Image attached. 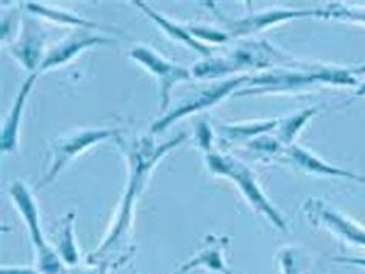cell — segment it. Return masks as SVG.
I'll return each instance as SVG.
<instances>
[{"label": "cell", "instance_id": "6da1fadb", "mask_svg": "<svg viewBox=\"0 0 365 274\" xmlns=\"http://www.w3.org/2000/svg\"><path fill=\"white\" fill-rule=\"evenodd\" d=\"M207 164L211 172L216 174H224L228 176L232 181H235L244 196L247 197V201L252 204L259 213H262L267 216L277 228H281L282 231H287V225L282 219V216L279 211L274 210V206L268 202L264 193L261 191V188L256 184L255 174L250 172V169L245 167V164L239 162V160L233 157H225V156H217V154H208L207 156Z\"/></svg>", "mask_w": 365, "mask_h": 274}, {"label": "cell", "instance_id": "7a4b0ae2", "mask_svg": "<svg viewBox=\"0 0 365 274\" xmlns=\"http://www.w3.org/2000/svg\"><path fill=\"white\" fill-rule=\"evenodd\" d=\"M9 194H11L19 211L22 213L24 221L28 226V231H30L31 241L37 250V254H39L41 270L46 274H57L61 271V263L59 259H57V254L50 250V247H48L43 239L39 223V214H37V206L34 204L30 190H28L22 182H14L11 188H9Z\"/></svg>", "mask_w": 365, "mask_h": 274}, {"label": "cell", "instance_id": "3957f363", "mask_svg": "<svg viewBox=\"0 0 365 274\" xmlns=\"http://www.w3.org/2000/svg\"><path fill=\"white\" fill-rule=\"evenodd\" d=\"M185 137V135H182L179 137H176L175 140H171L170 144L163 145L162 148H159L158 151H155L153 154H142V151H136V154L133 156V177H131V184H130V188L127 191V196H125L123 199V204H122V208H120V214H119V221L118 223L114 225V228L110 234L108 241H105V243L101 247L98 256H101V254L105 253V250L113 247L114 243L118 242V239L120 238V236L127 231L128 225H130V216H131V210H133V204H134V199H136V196L139 193V188L142 186V181H143V176H145L148 173V169L151 168V165L156 162V160L165 153L167 149L173 148L175 145H178L179 142Z\"/></svg>", "mask_w": 365, "mask_h": 274}, {"label": "cell", "instance_id": "277c9868", "mask_svg": "<svg viewBox=\"0 0 365 274\" xmlns=\"http://www.w3.org/2000/svg\"><path fill=\"white\" fill-rule=\"evenodd\" d=\"M131 58L145 65V68L151 71L160 82V94H162V110H165L170 103V91L173 85L180 80L190 79V71L179 67V65L171 63L165 59H162L160 56L155 51H151L145 46H138L131 51Z\"/></svg>", "mask_w": 365, "mask_h": 274}, {"label": "cell", "instance_id": "5b68a950", "mask_svg": "<svg viewBox=\"0 0 365 274\" xmlns=\"http://www.w3.org/2000/svg\"><path fill=\"white\" fill-rule=\"evenodd\" d=\"M305 211L309 213L316 223L325 225L327 228H330L345 241L365 247V230L362 226L349 219V217H345L339 211L333 210L331 206H327L322 201L310 199L305 205Z\"/></svg>", "mask_w": 365, "mask_h": 274}, {"label": "cell", "instance_id": "8992f818", "mask_svg": "<svg viewBox=\"0 0 365 274\" xmlns=\"http://www.w3.org/2000/svg\"><path fill=\"white\" fill-rule=\"evenodd\" d=\"M116 130H86V131H81V133L71 135L70 137L66 139H59L56 144V159L51 167V172L48 173L46 179L41 182L39 186L48 184L50 181H53L54 176L61 172V169L68 164V160H71L74 156H78L82 149H85L86 147H90L91 144H96V142H101L103 139H108L111 136L116 135Z\"/></svg>", "mask_w": 365, "mask_h": 274}, {"label": "cell", "instance_id": "52a82bcc", "mask_svg": "<svg viewBox=\"0 0 365 274\" xmlns=\"http://www.w3.org/2000/svg\"><path fill=\"white\" fill-rule=\"evenodd\" d=\"M245 79H248V78H237V79H233V80H225V82H220L219 85H215V87H211V88L202 91L193 100H188L185 103H182V105L178 110L173 111L171 115H168L167 117H163L159 122H156V124L153 125V131L156 133V131L163 130L167 125L173 124V122H175L179 117H184V116L190 115V112H195V111H199L202 108L215 105L216 102H219L224 96H227L230 91H233L242 82H245Z\"/></svg>", "mask_w": 365, "mask_h": 274}, {"label": "cell", "instance_id": "ba28073f", "mask_svg": "<svg viewBox=\"0 0 365 274\" xmlns=\"http://www.w3.org/2000/svg\"><path fill=\"white\" fill-rule=\"evenodd\" d=\"M302 16H327L325 11H321V9H310V11H290V9H281V11H268V13H259L252 17H247L244 21H236L230 23L232 26V31L236 36L241 34H248L257 30H262V28L273 25L276 22L287 21V19H293V17H302Z\"/></svg>", "mask_w": 365, "mask_h": 274}, {"label": "cell", "instance_id": "9c48e42d", "mask_svg": "<svg viewBox=\"0 0 365 274\" xmlns=\"http://www.w3.org/2000/svg\"><path fill=\"white\" fill-rule=\"evenodd\" d=\"M108 42L111 41L103 39V37H93L86 34L73 36L68 41H65L59 46H56V48L48 54V58L42 62V67L39 71L56 67V65H62L63 62L74 58L76 53H79L81 50L86 48V46H91L96 43H108Z\"/></svg>", "mask_w": 365, "mask_h": 274}, {"label": "cell", "instance_id": "30bf717a", "mask_svg": "<svg viewBox=\"0 0 365 274\" xmlns=\"http://www.w3.org/2000/svg\"><path fill=\"white\" fill-rule=\"evenodd\" d=\"M287 153H288V156H290L292 162L294 165H297V167L302 168V169H307V172H310V173L325 174V176H334V177L356 179V181H361V182L365 181V179H361L356 174L349 173V172H344V169H339V168H336V167L324 164L322 160H319L318 157H314L313 154H310L309 151H305V149L296 147V145H292L290 148H288Z\"/></svg>", "mask_w": 365, "mask_h": 274}, {"label": "cell", "instance_id": "8fae6325", "mask_svg": "<svg viewBox=\"0 0 365 274\" xmlns=\"http://www.w3.org/2000/svg\"><path fill=\"white\" fill-rule=\"evenodd\" d=\"M34 80H36V74L30 75V78L26 79V82L24 83V87L14 102L11 112L8 115V120L2 130V151H11L16 147L17 130H19V125H21V117H22L21 115L25 107V99L28 98V94H30Z\"/></svg>", "mask_w": 365, "mask_h": 274}, {"label": "cell", "instance_id": "7c38bea8", "mask_svg": "<svg viewBox=\"0 0 365 274\" xmlns=\"http://www.w3.org/2000/svg\"><path fill=\"white\" fill-rule=\"evenodd\" d=\"M26 33L16 46H13L11 51L16 56V58L21 60L25 68L33 70L36 67L37 60L41 58V51H42V41L43 36L39 30L36 28H26Z\"/></svg>", "mask_w": 365, "mask_h": 274}, {"label": "cell", "instance_id": "4fadbf2b", "mask_svg": "<svg viewBox=\"0 0 365 274\" xmlns=\"http://www.w3.org/2000/svg\"><path fill=\"white\" fill-rule=\"evenodd\" d=\"M134 5H138L143 13H147L153 21H155L159 26H162L163 30H165L173 39H176V41H180V42H184V43H187L190 48H193V50H196V51H199V53H202L204 56H210V50L207 48V46H204L202 43L200 42H197L193 36L190 34V31L188 30H185V28H182V26H179V25H176V23H173V22H170L168 19H165V17H162L160 14H158L156 11H153L151 8H148L145 4H142V2H134Z\"/></svg>", "mask_w": 365, "mask_h": 274}, {"label": "cell", "instance_id": "5bb4252c", "mask_svg": "<svg viewBox=\"0 0 365 274\" xmlns=\"http://www.w3.org/2000/svg\"><path fill=\"white\" fill-rule=\"evenodd\" d=\"M276 125H277V120H268V122H256V124L222 127V136L230 140H244L247 137H252L259 133H264V131L272 130Z\"/></svg>", "mask_w": 365, "mask_h": 274}, {"label": "cell", "instance_id": "9a60e30c", "mask_svg": "<svg viewBox=\"0 0 365 274\" xmlns=\"http://www.w3.org/2000/svg\"><path fill=\"white\" fill-rule=\"evenodd\" d=\"M73 219L74 216H68L63 222V228L61 231V242H59V253L62 259L68 265H76L79 260L78 250H76L74 239H73Z\"/></svg>", "mask_w": 365, "mask_h": 274}, {"label": "cell", "instance_id": "2e32d148", "mask_svg": "<svg viewBox=\"0 0 365 274\" xmlns=\"http://www.w3.org/2000/svg\"><path fill=\"white\" fill-rule=\"evenodd\" d=\"M28 9L33 13H37V14H43L48 19H53V21H57V22H63L68 25H79L83 28H98V25L85 21V19H82V17H76L70 13H63V11H56V9L45 8V6L37 5V4H28Z\"/></svg>", "mask_w": 365, "mask_h": 274}, {"label": "cell", "instance_id": "e0dca14e", "mask_svg": "<svg viewBox=\"0 0 365 274\" xmlns=\"http://www.w3.org/2000/svg\"><path fill=\"white\" fill-rule=\"evenodd\" d=\"M314 112H316V110L310 108V110L301 111V112H297V115H293L292 117L282 120L281 128H279V139L284 142V144H290L297 131L301 130V127L314 115Z\"/></svg>", "mask_w": 365, "mask_h": 274}, {"label": "cell", "instance_id": "ac0fdd59", "mask_svg": "<svg viewBox=\"0 0 365 274\" xmlns=\"http://www.w3.org/2000/svg\"><path fill=\"white\" fill-rule=\"evenodd\" d=\"M327 16H331L334 19H344V21H358L365 22V13L364 11H351V9L341 6V5H330V11L327 9Z\"/></svg>", "mask_w": 365, "mask_h": 274}, {"label": "cell", "instance_id": "d6986e66", "mask_svg": "<svg viewBox=\"0 0 365 274\" xmlns=\"http://www.w3.org/2000/svg\"><path fill=\"white\" fill-rule=\"evenodd\" d=\"M190 33H195L199 39H205V41H210V42H224L228 39V36L220 33V31H216V30H210V28H199V26H191Z\"/></svg>", "mask_w": 365, "mask_h": 274}, {"label": "cell", "instance_id": "ffe728a7", "mask_svg": "<svg viewBox=\"0 0 365 274\" xmlns=\"http://www.w3.org/2000/svg\"><path fill=\"white\" fill-rule=\"evenodd\" d=\"M282 267H284V274H299L296 258L292 251H285L282 254Z\"/></svg>", "mask_w": 365, "mask_h": 274}, {"label": "cell", "instance_id": "44dd1931", "mask_svg": "<svg viewBox=\"0 0 365 274\" xmlns=\"http://www.w3.org/2000/svg\"><path fill=\"white\" fill-rule=\"evenodd\" d=\"M253 148H257L261 151H274L277 148V144L273 140V139H261V140H256L252 144Z\"/></svg>", "mask_w": 365, "mask_h": 274}, {"label": "cell", "instance_id": "7402d4cb", "mask_svg": "<svg viewBox=\"0 0 365 274\" xmlns=\"http://www.w3.org/2000/svg\"><path fill=\"white\" fill-rule=\"evenodd\" d=\"M199 133H200V136H199L200 144H202L204 148L208 149L211 136H210V130H208V125L205 124V122H200V124H199Z\"/></svg>", "mask_w": 365, "mask_h": 274}, {"label": "cell", "instance_id": "603a6c76", "mask_svg": "<svg viewBox=\"0 0 365 274\" xmlns=\"http://www.w3.org/2000/svg\"><path fill=\"white\" fill-rule=\"evenodd\" d=\"M0 274H39L28 268H2Z\"/></svg>", "mask_w": 365, "mask_h": 274}, {"label": "cell", "instance_id": "cb8c5ba5", "mask_svg": "<svg viewBox=\"0 0 365 274\" xmlns=\"http://www.w3.org/2000/svg\"><path fill=\"white\" fill-rule=\"evenodd\" d=\"M336 262H347V263H353V265H359V267H365V259L364 258H336Z\"/></svg>", "mask_w": 365, "mask_h": 274}, {"label": "cell", "instance_id": "d4e9b609", "mask_svg": "<svg viewBox=\"0 0 365 274\" xmlns=\"http://www.w3.org/2000/svg\"><path fill=\"white\" fill-rule=\"evenodd\" d=\"M362 94H365V83L361 87V90L356 93V96H362Z\"/></svg>", "mask_w": 365, "mask_h": 274}, {"label": "cell", "instance_id": "484cf974", "mask_svg": "<svg viewBox=\"0 0 365 274\" xmlns=\"http://www.w3.org/2000/svg\"><path fill=\"white\" fill-rule=\"evenodd\" d=\"M180 273H182V271H179V273H176V274H180Z\"/></svg>", "mask_w": 365, "mask_h": 274}]
</instances>
